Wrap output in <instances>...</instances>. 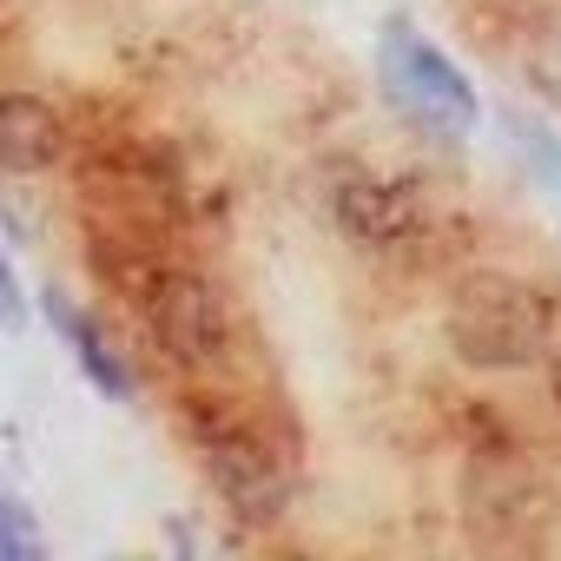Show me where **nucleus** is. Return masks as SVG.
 <instances>
[{"mask_svg": "<svg viewBox=\"0 0 561 561\" xmlns=\"http://www.w3.org/2000/svg\"><path fill=\"white\" fill-rule=\"evenodd\" d=\"M449 351L476 370H528L554 351V305L508 271H476L449 298Z\"/></svg>", "mask_w": 561, "mask_h": 561, "instance_id": "obj_1", "label": "nucleus"}, {"mask_svg": "<svg viewBox=\"0 0 561 561\" xmlns=\"http://www.w3.org/2000/svg\"><path fill=\"white\" fill-rule=\"evenodd\" d=\"M377 73H383L390 106H397L410 126H423V133H436V139H462V133L476 126V87H469V80L456 73V60H449L443 47H430L403 14L383 21Z\"/></svg>", "mask_w": 561, "mask_h": 561, "instance_id": "obj_2", "label": "nucleus"}, {"mask_svg": "<svg viewBox=\"0 0 561 561\" xmlns=\"http://www.w3.org/2000/svg\"><path fill=\"white\" fill-rule=\"evenodd\" d=\"M146 324H152L159 351L185 370L225 357V305L198 271H159L152 277L146 285Z\"/></svg>", "mask_w": 561, "mask_h": 561, "instance_id": "obj_3", "label": "nucleus"}, {"mask_svg": "<svg viewBox=\"0 0 561 561\" xmlns=\"http://www.w3.org/2000/svg\"><path fill=\"white\" fill-rule=\"evenodd\" d=\"M205 482L244 522H277L285 502H291L285 462H277V449L264 436H251V430H211L205 436Z\"/></svg>", "mask_w": 561, "mask_h": 561, "instance_id": "obj_4", "label": "nucleus"}, {"mask_svg": "<svg viewBox=\"0 0 561 561\" xmlns=\"http://www.w3.org/2000/svg\"><path fill=\"white\" fill-rule=\"evenodd\" d=\"M67 152V119L41 100V93H0V172H54V159Z\"/></svg>", "mask_w": 561, "mask_h": 561, "instance_id": "obj_5", "label": "nucleus"}, {"mask_svg": "<svg viewBox=\"0 0 561 561\" xmlns=\"http://www.w3.org/2000/svg\"><path fill=\"white\" fill-rule=\"evenodd\" d=\"M331 211H337L344 238H357V244H397L416 231V198H410V185H390V179H351L331 198Z\"/></svg>", "mask_w": 561, "mask_h": 561, "instance_id": "obj_6", "label": "nucleus"}, {"mask_svg": "<svg viewBox=\"0 0 561 561\" xmlns=\"http://www.w3.org/2000/svg\"><path fill=\"white\" fill-rule=\"evenodd\" d=\"M41 318H47V324L67 337L73 364H80V370H87V377H93V383L113 397V403H133V370L119 364V351H106L100 324H93V318H87V311L67 298V291H54V285H47V291H41Z\"/></svg>", "mask_w": 561, "mask_h": 561, "instance_id": "obj_7", "label": "nucleus"}, {"mask_svg": "<svg viewBox=\"0 0 561 561\" xmlns=\"http://www.w3.org/2000/svg\"><path fill=\"white\" fill-rule=\"evenodd\" d=\"M502 126H508L515 152H522V159H528V165H535V172H541L548 185H561V139H554V133H548L541 119H528L522 106H508V113H502Z\"/></svg>", "mask_w": 561, "mask_h": 561, "instance_id": "obj_8", "label": "nucleus"}, {"mask_svg": "<svg viewBox=\"0 0 561 561\" xmlns=\"http://www.w3.org/2000/svg\"><path fill=\"white\" fill-rule=\"evenodd\" d=\"M528 87H535L548 106H561V14L541 21V34L528 41Z\"/></svg>", "mask_w": 561, "mask_h": 561, "instance_id": "obj_9", "label": "nucleus"}, {"mask_svg": "<svg viewBox=\"0 0 561 561\" xmlns=\"http://www.w3.org/2000/svg\"><path fill=\"white\" fill-rule=\"evenodd\" d=\"M0 561H41V528L14 495H0Z\"/></svg>", "mask_w": 561, "mask_h": 561, "instance_id": "obj_10", "label": "nucleus"}, {"mask_svg": "<svg viewBox=\"0 0 561 561\" xmlns=\"http://www.w3.org/2000/svg\"><path fill=\"white\" fill-rule=\"evenodd\" d=\"M27 318V298H21V277L8 264V251H0V324H21Z\"/></svg>", "mask_w": 561, "mask_h": 561, "instance_id": "obj_11", "label": "nucleus"}, {"mask_svg": "<svg viewBox=\"0 0 561 561\" xmlns=\"http://www.w3.org/2000/svg\"><path fill=\"white\" fill-rule=\"evenodd\" d=\"M554 397H561V364H554Z\"/></svg>", "mask_w": 561, "mask_h": 561, "instance_id": "obj_12", "label": "nucleus"}]
</instances>
